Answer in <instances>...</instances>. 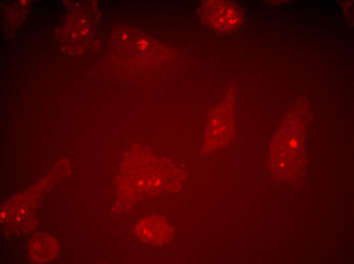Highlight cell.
I'll use <instances>...</instances> for the list:
<instances>
[{"mask_svg":"<svg viewBox=\"0 0 354 264\" xmlns=\"http://www.w3.org/2000/svg\"><path fill=\"white\" fill-rule=\"evenodd\" d=\"M42 238L35 239L33 244L30 246V252L35 254L36 260L39 261L41 259V261H47L53 258L56 252L57 246L55 241H51V238L50 237L48 241H42ZM41 261V260H40Z\"/></svg>","mask_w":354,"mask_h":264,"instance_id":"6da1fadb","label":"cell"}]
</instances>
